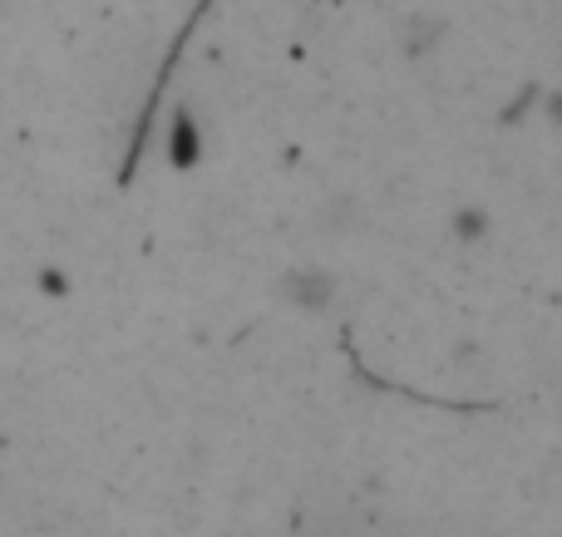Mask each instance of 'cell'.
<instances>
[{
  "label": "cell",
  "mask_w": 562,
  "mask_h": 537,
  "mask_svg": "<svg viewBox=\"0 0 562 537\" xmlns=\"http://www.w3.org/2000/svg\"><path fill=\"white\" fill-rule=\"evenodd\" d=\"M0 5H5V0H0Z\"/></svg>",
  "instance_id": "6da1fadb"
}]
</instances>
